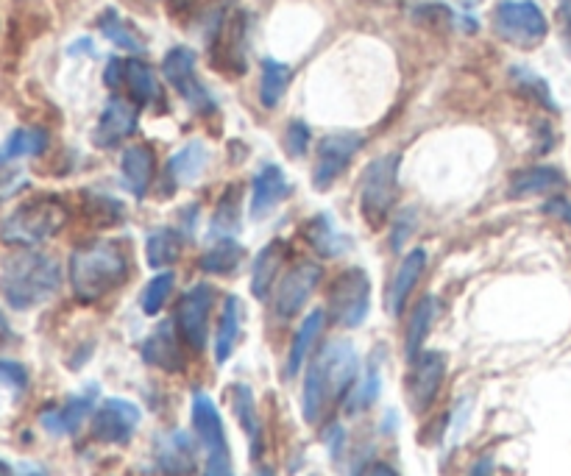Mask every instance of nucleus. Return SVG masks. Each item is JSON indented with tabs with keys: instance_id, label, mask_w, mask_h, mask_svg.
<instances>
[{
	"instance_id": "obj_1",
	"label": "nucleus",
	"mask_w": 571,
	"mask_h": 476,
	"mask_svg": "<svg viewBox=\"0 0 571 476\" xmlns=\"http://www.w3.org/2000/svg\"><path fill=\"white\" fill-rule=\"evenodd\" d=\"M357 348L349 340H332L321 348V354L310 362V371L304 379V396L301 412L307 424H318L329 404L340 401L357 379Z\"/></svg>"
},
{
	"instance_id": "obj_2",
	"label": "nucleus",
	"mask_w": 571,
	"mask_h": 476,
	"mask_svg": "<svg viewBox=\"0 0 571 476\" xmlns=\"http://www.w3.org/2000/svg\"><path fill=\"white\" fill-rule=\"evenodd\" d=\"M59 284H62L59 262L31 248L17 251L14 257L6 259L0 273V293L12 309H31L45 304L48 298L56 296Z\"/></svg>"
},
{
	"instance_id": "obj_3",
	"label": "nucleus",
	"mask_w": 571,
	"mask_h": 476,
	"mask_svg": "<svg viewBox=\"0 0 571 476\" xmlns=\"http://www.w3.org/2000/svg\"><path fill=\"white\" fill-rule=\"evenodd\" d=\"M129 279V257L117 243L81 245L70 257V284L81 301H98Z\"/></svg>"
},
{
	"instance_id": "obj_4",
	"label": "nucleus",
	"mask_w": 571,
	"mask_h": 476,
	"mask_svg": "<svg viewBox=\"0 0 571 476\" xmlns=\"http://www.w3.org/2000/svg\"><path fill=\"white\" fill-rule=\"evenodd\" d=\"M65 206L53 198H34L28 204L17 206L0 226V240L9 245H39L51 240L53 234L65 226Z\"/></svg>"
},
{
	"instance_id": "obj_5",
	"label": "nucleus",
	"mask_w": 571,
	"mask_h": 476,
	"mask_svg": "<svg viewBox=\"0 0 571 476\" xmlns=\"http://www.w3.org/2000/svg\"><path fill=\"white\" fill-rule=\"evenodd\" d=\"M494 31L516 48H535L546 39V17L533 0H499L494 9Z\"/></svg>"
},
{
	"instance_id": "obj_6",
	"label": "nucleus",
	"mask_w": 571,
	"mask_h": 476,
	"mask_svg": "<svg viewBox=\"0 0 571 476\" xmlns=\"http://www.w3.org/2000/svg\"><path fill=\"white\" fill-rule=\"evenodd\" d=\"M396 190H399V156H379L363 173V190H360V209L368 226L385 223L396 204Z\"/></svg>"
},
{
	"instance_id": "obj_7",
	"label": "nucleus",
	"mask_w": 571,
	"mask_h": 476,
	"mask_svg": "<svg viewBox=\"0 0 571 476\" xmlns=\"http://www.w3.org/2000/svg\"><path fill=\"white\" fill-rule=\"evenodd\" d=\"M371 309V282L363 268H349L343 271L332 282L329 290V315L332 321L346 326V329H357L360 323L368 318Z\"/></svg>"
},
{
	"instance_id": "obj_8",
	"label": "nucleus",
	"mask_w": 571,
	"mask_h": 476,
	"mask_svg": "<svg viewBox=\"0 0 571 476\" xmlns=\"http://www.w3.org/2000/svg\"><path fill=\"white\" fill-rule=\"evenodd\" d=\"M363 148V137L351 134V131H340V134H329L318 145V156H315V168H312V184L315 190H329L335 181L343 176V170L349 168L351 156Z\"/></svg>"
},
{
	"instance_id": "obj_9",
	"label": "nucleus",
	"mask_w": 571,
	"mask_h": 476,
	"mask_svg": "<svg viewBox=\"0 0 571 476\" xmlns=\"http://www.w3.org/2000/svg\"><path fill=\"white\" fill-rule=\"evenodd\" d=\"M162 73L170 84L176 87V92L182 95L184 103L195 109V112H215V101L209 90L195 76V53L190 48H173L162 62Z\"/></svg>"
},
{
	"instance_id": "obj_10",
	"label": "nucleus",
	"mask_w": 571,
	"mask_h": 476,
	"mask_svg": "<svg viewBox=\"0 0 571 476\" xmlns=\"http://www.w3.org/2000/svg\"><path fill=\"white\" fill-rule=\"evenodd\" d=\"M209 312H212V287L209 284H195L190 287L176 307V326L184 343L195 351L207 346L209 337Z\"/></svg>"
},
{
	"instance_id": "obj_11",
	"label": "nucleus",
	"mask_w": 571,
	"mask_h": 476,
	"mask_svg": "<svg viewBox=\"0 0 571 476\" xmlns=\"http://www.w3.org/2000/svg\"><path fill=\"white\" fill-rule=\"evenodd\" d=\"M140 421H143V412L137 404L126 399H106L92 418V438L109 446H126Z\"/></svg>"
},
{
	"instance_id": "obj_12",
	"label": "nucleus",
	"mask_w": 571,
	"mask_h": 476,
	"mask_svg": "<svg viewBox=\"0 0 571 476\" xmlns=\"http://www.w3.org/2000/svg\"><path fill=\"white\" fill-rule=\"evenodd\" d=\"M321 282V268L312 265V262H301L293 271L287 273L279 290H276V298H273V309L279 318H293L296 312H301V307L307 304V298L312 296V290Z\"/></svg>"
},
{
	"instance_id": "obj_13",
	"label": "nucleus",
	"mask_w": 571,
	"mask_h": 476,
	"mask_svg": "<svg viewBox=\"0 0 571 476\" xmlns=\"http://www.w3.org/2000/svg\"><path fill=\"white\" fill-rule=\"evenodd\" d=\"M446 376V357L441 351H421L416 362V374L410 382V401L413 410L427 412L432 407V401L438 399Z\"/></svg>"
},
{
	"instance_id": "obj_14",
	"label": "nucleus",
	"mask_w": 571,
	"mask_h": 476,
	"mask_svg": "<svg viewBox=\"0 0 571 476\" xmlns=\"http://www.w3.org/2000/svg\"><path fill=\"white\" fill-rule=\"evenodd\" d=\"M137 129V106L123 98H112L106 103V109L101 112V120L95 126L92 140L98 148H115L117 142H123L131 137Z\"/></svg>"
},
{
	"instance_id": "obj_15",
	"label": "nucleus",
	"mask_w": 571,
	"mask_h": 476,
	"mask_svg": "<svg viewBox=\"0 0 571 476\" xmlns=\"http://www.w3.org/2000/svg\"><path fill=\"white\" fill-rule=\"evenodd\" d=\"M156 465L165 471V474L184 476L190 474L195 468V443L193 438L182 432V429H173L156 438L154 446Z\"/></svg>"
},
{
	"instance_id": "obj_16",
	"label": "nucleus",
	"mask_w": 571,
	"mask_h": 476,
	"mask_svg": "<svg viewBox=\"0 0 571 476\" xmlns=\"http://www.w3.org/2000/svg\"><path fill=\"white\" fill-rule=\"evenodd\" d=\"M95 396H98V387L92 385L90 390L78 393L73 399H67L62 407H51L39 415L42 426L51 432V435H73L78 432V426L84 424V418L90 415L92 404H95Z\"/></svg>"
},
{
	"instance_id": "obj_17",
	"label": "nucleus",
	"mask_w": 571,
	"mask_h": 476,
	"mask_svg": "<svg viewBox=\"0 0 571 476\" xmlns=\"http://www.w3.org/2000/svg\"><path fill=\"white\" fill-rule=\"evenodd\" d=\"M287 193H290V184L279 165L260 168V173L254 176V190H251V218H268L273 209L285 201Z\"/></svg>"
},
{
	"instance_id": "obj_18",
	"label": "nucleus",
	"mask_w": 571,
	"mask_h": 476,
	"mask_svg": "<svg viewBox=\"0 0 571 476\" xmlns=\"http://www.w3.org/2000/svg\"><path fill=\"white\" fill-rule=\"evenodd\" d=\"M143 357L148 365H156L168 374H176L184 368L182 348L176 340V323L165 321L156 326L151 337L143 343Z\"/></svg>"
},
{
	"instance_id": "obj_19",
	"label": "nucleus",
	"mask_w": 571,
	"mask_h": 476,
	"mask_svg": "<svg viewBox=\"0 0 571 476\" xmlns=\"http://www.w3.org/2000/svg\"><path fill=\"white\" fill-rule=\"evenodd\" d=\"M193 429L198 435V443L201 449L218 451L226 449V432H223L221 412L215 407V401L209 399L207 393H193Z\"/></svg>"
},
{
	"instance_id": "obj_20",
	"label": "nucleus",
	"mask_w": 571,
	"mask_h": 476,
	"mask_svg": "<svg viewBox=\"0 0 571 476\" xmlns=\"http://www.w3.org/2000/svg\"><path fill=\"white\" fill-rule=\"evenodd\" d=\"M120 173L134 198H145L151 179H154V151L148 145H131L123 151Z\"/></svg>"
},
{
	"instance_id": "obj_21",
	"label": "nucleus",
	"mask_w": 571,
	"mask_h": 476,
	"mask_svg": "<svg viewBox=\"0 0 571 476\" xmlns=\"http://www.w3.org/2000/svg\"><path fill=\"white\" fill-rule=\"evenodd\" d=\"M424 265H427V251H424V248H413V251L402 259L399 273H396L393 287H390L388 293L390 315H399V312H402L404 304H407V296L413 293V287H416L421 273H424Z\"/></svg>"
},
{
	"instance_id": "obj_22",
	"label": "nucleus",
	"mask_w": 571,
	"mask_h": 476,
	"mask_svg": "<svg viewBox=\"0 0 571 476\" xmlns=\"http://www.w3.org/2000/svg\"><path fill=\"white\" fill-rule=\"evenodd\" d=\"M240 326H243V301L237 296L226 298L221 312V326H218V335H215V362H223L232 357L234 346L240 340Z\"/></svg>"
},
{
	"instance_id": "obj_23",
	"label": "nucleus",
	"mask_w": 571,
	"mask_h": 476,
	"mask_svg": "<svg viewBox=\"0 0 571 476\" xmlns=\"http://www.w3.org/2000/svg\"><path fill=\"white\" fill-rule=\"evenodd\" d=\"M307 237H310L312 248H315L318 254H324V257H343L351 245V240L340 232L332 215L312 218L310 226H307Z\"/></svg>"
},
{
	"instance_id": "obj_24",
	"label": "nucleus",
	"mask_w": 571,
	"mask_h": 476,
	"mask_svg": "<svg viewBox=\"0 0 571 476\" xmlns=\"http://www.w3.org/2000/svg\"><path fill=\"white\" fill-rule=\"evenodd\" d=\"M207 148H204V142H187L179 154L170 156L168 162V179L179 187V184H193L204 168H207Z\"/></svg>"
},
{
	"instance_id": "obj_25",
	"label": "nucleus",
	"mask_w": 571,
	"mask_h": 476,
	"mask_svg": "<svg viewBox=\"0 0 571 476\" xmlns=\"http://www.w3.org/2000/svg\"><path fill=\"white\" fill-rule=\"evenodd\" d=\"M324 323L326 315L321 309H315V312H310V315L304 318V323L299 326V332H296V340H293V348H290V357H287V376L299 374L301 365H304L307 357H310L315 340H318V335L324 332Z\"/></svg>"
},
{
	"instance_id": "obj_26",
	"label": "nucleus",
	"mask_w": 571,
	"mask_h": 476,
	"mask_svg": "<svg viewBox=\"0 0 571 476\" xmlns=\"http://www.w3.org/2000/svg\"><path fill=\"white\" fill-rule=\"evenodd\" d=\"M563 173L555 168H527L521 170L513 176L510 181V195L513 198H530V195H541V193H552L563 187Z\"/></svg>"
},
{
	"instance_id": "obj_27",
	"label": "nucleus",
	"mask_w": 571,
	"mask_h": 476,
	"mask_svg": "<svg viewBox=\"0 0 571 476\" xmlns=\"http://www.w3.org/2000/svg\"><path fill=\"white\" fill-rule=\"evenodd\" d=\"M123 84L129 87L134 101L143 103V106H154V103H162V87L156 81V73L151 67L140 62V59H129L126 62V78Z\"/></svg>"
},
{
	"instance_id": "obj_28",
	"label": "nucleus",
	"mask_w": 571,
	"mask_h": 476,
	"mask_svg": "<svg viewBox=\"0 0 571 476\" xmlns=\"http://www.w3.org/2000/svg\"><path fill=\"white\" fill-rule=\"evenodd\" d=\"M246 257V248L232 240V237H221L218 243H212L201 254L198 259V265H201V271L207 273H232L240 262Z\"/></svg>"
},
{
	"instance_id": "obj_29",
	"label": "nucleus",
	"mask_w": 571,
	"mask_h": 476,
	"mask_svg": "<svg viewBox=\"0 0 571 476\" xmlns=\"http://www.w3.org/2000/svg\"><path fill=\"white\" fill-rule=\"evenodd\" d=\"M234 412H237V421L246 429L248 443H251V457L260 454V435L262 424L260 415H257V404H254V396H251V387L248 385H234Z\"/></svg>"
},
{
	"instance_id": "obj_30",
	"label": "nucleus",
	"mask_w": 571,
	"mask_h": 476,
	"mask_svg": "<svg viewBox=\"0 0 571 476\" xmlns=\"http://www.w3.org/2000/svg\"><path fill=\"white\" fill-rule=\"evenodd\" d=\"M285 245L282 243H271L265 245V251H262L257 262H254V276H251V290H254V296L257 298H265V293L271 290L273 284V276L279 273V268L285 265Z\"/></svg>"
},
{
	"instance_id": "obj_31",
	"label": "nucleus",
	"mask_w": 571,
	"mask_h": 476,
	"mask_svg": "<svg viewBox=\"0 0 571 476\" xmlns=\"http://www.w3.org/2000/svg\"><path fill=\"white\" fill-rule=\"evenodd\" d=\"M290 78H293V70H290V67L282 65V62H276V59H265V62H262V84H260L262 106L273 109L276 103L282 101V95H285Z\"/></svg>"
},
{
	"instance_id": "obj_32",
	"label": "nucleus",
	"mask_w": 571,
	"mask_h": 476,
	"mask_svg": "<svg viewBox=\"0 0 571 476\" xmlns=\"http://www.w3.org/2000/svg\"><path fill=\"white\" fill-rule=\"evenodd\" d=\"M179 234L173 229H156L148 234V245H145V254H148V265L151 268H168L179 259Z\"/></svg>"
},
{
	"instance_id": "obj_33",
	"label": "nucleus",
	"mask_w": 571,
	"mask_h": 476,
	"mask_svg": "<svg viewBox=\"0 0 571 476\" xmlns=\"http://www.w3.org/2000/svg\"><path fill=\"white\" fill-rule=\"evenodd\" d=\"M435 312H438V301L432 296L421 298V304L416 307L413 318H410V326H407V357L410 360H416L421 354V343H424L429 326L435 321Z\"/></svg>"
},
{
	"instance_id": "obj_34",
	"label": "nucleus",
	"mask_w": 571,
	"mask_h": 476,
	"mask_svg": "<svg viewBox=\"0 0 571 476\" xmlns=\"http://www.w3.org/2000/svg\"><path fill=\"white\" fill-rule=\"evenodd\" d=\"M98 28L104 31L106 39H112L117 48H126L131 53H145V42L137 37V31L126 23V20H120V14L115 9H106L101 14V20H98Z\"/></svg>"
},
{
	"instance_id": "obj_35",
	"label": "nucleus",
	"mask_w": 571,
	"mask_h": 476,
	"mask_svg": "<svg viewBox=\"0 0 571 476\" xmlns=\"http://www.w3.org/2000/svg\"><path fill=\"white\" fill-rule=\"evenodd\" d=\"M48 148V134L39 129H20L14 131L12 137L6 140V145L0 148V162L9 159H20V156H37Z\"/></svg>"
},
{
	"instance_id": "obj_36",
	"label": "nucleus",
	"mask_w": 571,
	"mask_h": 476,
	"mask_svg": "<svg viewBox=\"0 0 571 476\" xmlns=\"http://www.w3.org/2000/svg\"><path fill=\"white\" fill-rule=\"evenodd\" d=\"M173 273H156L151 282L145 284L143 290V298H140V304H143V312L145 315H156L159 309L165 307V301H168L170 290H173Z\"/></svg>"
},
{
	"instance_id": "obj_37",
	"label": "nucleus",
	"mask_w": 571,
	"mask_h": 476,
	"mask_svg": "<svg viewBox=\"0 0 571 476\" xmlns=\"http://www.w3.org/2000/svg\"><path fill=\"white\" fill-rule=\"evenodd\" d=\"M379 385H382V379H379V368L377 365H371L368 368V374H365L363 385L357 387V396H354V404H351L349 410H365V407H371L379 396Z\"/></svg>"
},
{
	"instance_id": "obj_38",
	"label": "nucleus",
	"mask_w": 571,
	"mask_h": 476,
	"mask_svg": "<svg viewBox=\"0 0 571 476\" xmlns=\"http://www.w3.org/2000/svg\"><path fill=\"white\" fill-rule=\"evenodd\" d=\"M307 145H310V126L301 123V120H293V123L287 126L285 134L287 154L293 156V159H301V156L307 154Z\"/></svg>"
},
{
	"instance_id": "obj_39",
	"label": "nucleus",
	"mask_w": 571,
	"mask_h": 476,
	"mask_svg": "<svg viewBox=\"0 0 571 476\" xmlns=\"http://www.w3.org/2000/svg\"><path fill=\"white\" fill-rule=\"evenodd\" d=\"M513 76H516V81H519L524 90L533 92L535 98L544 103V106H549V109H555V101H552V95H549V87H546L544 81L535 76V73H530V70H524V67H516V70H513Z\"/></svg>"
},
{
	"instance_id": "obj_40",
	"label": "nucleus",
	"mask_w": 571,
	"mask_h": 476,
	"mask_svg": "<svg viewBox=\"0 0 571 476\" xmlns=\"http://www.w3.org/2000/svg\"><path fill=\"white\" fill-rule=\"evenodd\" d=\"M28 371L20 362L0 360V387H12V390H26Z\"/></svg>"
},
{
	"instance_id": "obj_41",
	"label": "nucleus",
	"mask_w": 571,
	"mask_h": 476,
	"mask_svg": "<svg viewBox=\"0 0 571 476\" xmlns=\"http://www.w3.org/2000/svg\"><path fill=\"white\" fill-rule=\"evenodd\" d=\"M204 476H234L229 446H226V449L209 451L207 454V471H204Z\"/></svg>"
},
{
	"instance_id": "obj_42",
	"label": "nucleus",
	"mask_w": 571,
	"mask_h": 476,
	"mask_svg": "<svg viewBox=\"0 0 571 476\" xmlns=\"http://www.w3.org/2000/svg\"><path fill=\"white\" fill-rule=\"evenodd\" d=\"M232 193L226 195V198L221 201L223 209H218V218H215V232L223 234V229H232V226H237V201L232 198Z\"/></svg>"
},
{
	"instance_id": "obj_43",
	"label": "nucleus",
	"mask_w": 571,
	"mask_h": 476,
	"mask_svg": "<svg viewBox=\"0 0 571 476\" xmlns=\"http://www.w3.org/2000/svg\"><path fill=\"white\" fill-rule=\"evenodd\" d=\"M546 215H552L555 220H563L566 226H571V201L569 198H549L544 204Z\"/></svg>"
},
{
	"instance_id": "obj_44",
	"label": "nucleus",
	"mask_w": 571,
	"mask_h": 476,
	"mask_svg": "<svg viewBox=\"0 0 571 476\" xmlns=\"http://www.w3.org/2000/svg\"><path fill=\"white\" fill-rule=\"evenodd\" d=\"M123 78H126V62H120V59H112V62L106 65V87L117 90V87L123 84Z\"/></svg>"
},
{
	"instance_id": "obj_45",
	"label": "nucleus",
	"mask_w": 571,
	"mask_h": 476,
	"mask_svg": "<svg viewBox=\"0 0 571 476\" xmlns=\"http://www.w3.org/2000/svg\"><path fill=\"white\" fill-rule=\"evenodd\" d=\"M226 34H229V37L232 39H240V17H234V20H229V23H226ZM223 34V31H221ZM226 34H223V37H226ZM234 48H237V45H232V42H226V45H223V62H226V59H229V56H234ZM237 62H240V59H237Z\"/></svg>"
},
{
	"instance_id": "obj_46",
	"label": "nucleus",
	"mask_w": 571,
	"mask_h": 476,
	"mask_svg": "<svg viewBox=\"0 0 571 476\" xmlns=\"http://www.w3.org/2000/svg\"><path fill=\"white\" fill-rule=\"evenodd\" d=\"M494 474V457H488V454H482L477 463L471 465V471L468 476H491Z\"/></svg>"
},
{
	"instance_id": "obj_47",
	"label": "nucleus",
	"mask_w": 571,
	"mask_h": 476,
	"mask_svg": "<svg viewBox=\"0 0 571 476\" xmlns=\"http://www.w3.org/2000/svg\"><path fill=\"white\" fill-rule=\"evenodd\" d=\"M558 9H560V20H563V31H566V37H569L571 45V0H558Z\"/></svg>"
},
{
	"instance_id": "obj_48",
	"label": "nucleus",
	"mask_w": 571,
	"mask_h": 476,
	"mask_svg": "<svg viewBox=\"0 0 571 476\" xmlns=\"http://www.w3.org/2000/svg\"><path fill=\"white\" fill-rule=\"evenodd\" d=\"M368 476H396V471L388 468V465H374V468L368 471Z\"/></svg>"
},
{
	"instance_id": "obj_49",
	"label": "nucleus",
	"mask_w": 571,
	"mask_h": 476,
	"mask_svg": "<svg viewBox=\"0 0 571 476\" xmlns=\"http://www.w3.org/2000/svg\"><path fill=\"white\" fill-rule=\"evenodd\" d=\"M0 335H12V329L6 326V321H3V315H0Z\"/></svg>"
},
{
	"instance_id": "obj_50",
	"label": "nucleus",
	"mask_w": 571,
	"mask_h": 476,
	"mask_svg": "<svg viewBox=\"0 0 571 476\" xmlns=\"http://www.w3.org/2000/svg\"><path fill=\"white\" fill-rule=\"evenodd\" d=\"M0 476H12V471H9V465L0 460Z\"/></svg>"
},
{
	"instance_id": "obj_51",
	"label": "nucleus",
	"mask_w": 571,
	"mask_h": 476,
	"mask_svg": "<svg viewBox=\"0 0 571 476\" xmlns=\"http://www.w3.org/2000/svg\"><path fill=\"white\" fill-rule=\"evenodd\" d=\"M257 476H276V474H273L271 468H262V471H260V474H257Z\"/></svg>"
}]
</instances>
